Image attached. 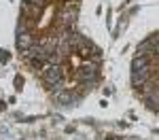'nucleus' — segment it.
Instances as JSON below:
<instances>
[{
    "mask_svg": "<svg viewBox=\"0 0 159 140\" xmlns=\"http://www.w3.org/2000/svg\"><path fill=\"white\" fill-rule=\"evenodd\" d=\"M151 68V60L148 57H142V55H136L132 60V72H138V70H147Z\"/></svg>",
    "mask_w": 159,
    "mask_h": 140,
    "instance_id": "4",
    "label": "nucleus"
},
{
    "mask_svg": "<svg viewBox=\"0 0 159 140\" xmlns=\"http://www.w3.org/2000/svg\"><path fill=\"white\" fill-rule=\"evenodd\" d=\"M98 62H87L83 64L76 72H74V79L79 81V83H96V79H98Z\"/></svg>",
    "mask_w": 159,
    "mask_h": 140,
    "instance_id": "1",
    "label": "nucleus"
},
{
    "mask_svg": "<svg viewBox=\"0 0 159 140\" xmlns=\"http://www.w3.org/2000/svg\"><path fill=\"white\" fill-rule=\"evenodd\" d=\"M38 40H36V34L32 32V30H28V32H21V34H17V49L19 51H25L30 49V47H34Z\"/></svg>",
    "mask_w": 159,
    "mask_h": 140,
    "instance_id": "2",
    "label": "nucleus"
},
{
    "mask_svg": "<svg viewBox=\"0 0 159 140\" xmlns=\"http://www.w3.org/2000/svg\"><path fill=\"white\" fill-rule=\"evenodd\" d=\"M53 98H55V102H57V104H61V106H68V104H76V102L81 100V98H76L74 93H70L68 89L55 91V93H53Z\"/></svg>",
    "mask_w": 159,
    "mask_h": 140,
    "instance_id": "3",
    "label": "nucleus"
}]
</instances>
